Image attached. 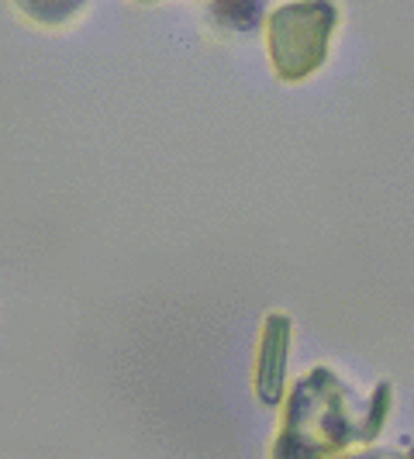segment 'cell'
Wrapping results in <instances>:
<instances>
[{
    "mask_svg": "<svg viewBox=\"0 0 414 459\" xmlns=\"http://www.w3.org/2000/svg\"><path fill=\"white\" fill-rule=\"evenodd\" d=\"M359 397L339 380L332 367H315L304 380L294 384L287 397L283 432L273 442V456L280 459H315L335 456L349 446L373 442L384 432L391 414L393 387L384 380L359 411H352Z\"/></svg>",
    "mask_w": 414,
    "mask_h": 459,
    "instance_id": "obj_1",
    "label": "cell"
},
{
    "mask_svg": "<svg viewBox=\"0 0 414 459\" xmlns=\"http://www.w3.org/2000/svg\"><path fill=\"white\" fill-rule=\"evenodd\" d=\"M214 22L229 24L235 31H253L255 24L263 22V4H214Z\"/></svg>",
    "mask_w": 414,
    "mask_h": 459,
    "instance_id": "obj_4",
    "label": "cell"
},
{
    "mask_svg": "<svg viewBox=\"0 0 414 459\" xmlns=\"http://www.w3.org/2000/svg\"><path fill=\"white\" fill-rule=\"evenodd\" d=\"M287 352H290V315L270 311L259 335L255 356V394L266 408L283 401V377H287Z\"/></svg>",
    "mask_w": 414,
    "mask_h": 459,
    "instance_id": "obj_3",
    "label": "cell"
},
{
    "mask_svg": "<svg viewBox=\"0 0 414 459\" xmlns=\"http://www.w3.org/2000/svg\"><path fill=\"white\" fill-rule=\"evenodd\" d=\"M22 11L35 22H66L80 11V4H22Z\"/></svg>",
    "mask_w": 414,
    "mask_h": 459,
    "instance_id": "obj_5",
    "label": "cell"
},
{
    "mask_svg": "<svg viewBox=\"0 0 414 459\" xmlns=\"http://www.w3.org/2000/svg\"><path fill=\"white\" fill-rule=\"evenodd\" d=\"M339 28V7L311 0V4H283L270 14V59L280 80L298 83L318 73L328 59L332 35Z\"/></svg>",
    "mask_w": 414,
    "mask_h": 459,
    "instance_id": "obj_2",
    "label": "cell"
}]
</instances>
